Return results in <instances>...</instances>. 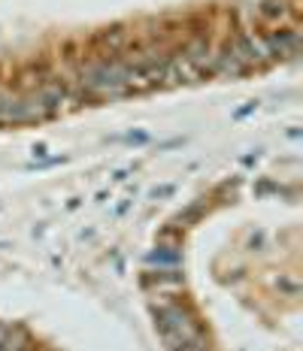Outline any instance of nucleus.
I'll use <instances>...</instances> for the list:
<instances>
[{
  "label": "nucleus",
  "mask_w": 303,
  "mask_h": 351,
  "mask_svg": "<svg viewBox=\"0 0 303 351\" xmlns=\"http://www.w3.org/2000/svg\"><path fill=\"white\" fill-rule=\"evenodd\" d=\"M155 318H158L161 336H164V342H167L170 351H176L179 346H186V342L194 339V336H201V327H197L194 315H191L186 306H179V303L161 306V309L155 312Z\"/></svg>",
  "instance_id": "obj_1"
},
{
  "label": "nucleus",
  "mask_w": 303,
  "mask_h": 351,
  "mask_svg": "<svg viewBox=\"0 0 303 351\" xmlns=\"http://www.w3.org/2000/svg\"><path fill=\"white\" fill-rule=\"evenodd\" d=\"M82 82L98 94H115L134 82V70L122 67V64H98V67H91L85 73Z\"/></svg>",
  "instance_id": "obj_2"
},
{
  "label": "nucleus",
  "mask_w": 303,
  "mask_h": 351,
  "mask_svg": "<svg viewBox=\"0 0 303 351\" xmlns=\"http://www.w3.org/2000/svg\"><path fill=\"white\" fill-rule=\"evenodd\" d=\"M176 351H206V336H203V333L194 336V339H188L186 346H179Z\"/></svg>",
  "instance_id": "obj_3"
}]
</instances>
